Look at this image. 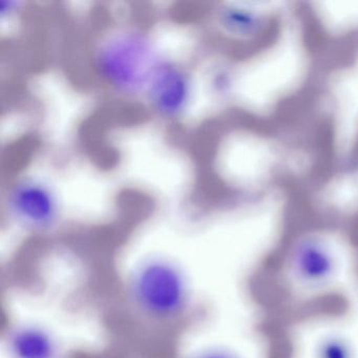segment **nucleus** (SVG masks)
<instances>
[{"label": "nucleus", "mask_w": 358, "mask_h": 358, "mask_svg": "<svg viewBox=\"0 0 358 358\" xmlns=\"http://www.w3.org/2000/svg\"><path fill=\"white\" fill-rule=\"evenodd\" d=\"M192 81L187 70L177 62L163 58L152 73L143 100L159 118H180L189 106Z\"/></svg>", "instance_id": "4"}, {"label": "nucleus", "mask_w": 358, "mask_h": 358, "mask_svg": "<svg viewBox=\"0 0 358 358\" xmlns=\"http://www.w3.org/2000/svg\"><path fill=\"white\" fill-rule=\"evenodd\" d=\"M162 59L145 32L121 29L100 41L94 54V68L114 93L143 98L148 81Z\"/></svg>", "instance_id": "2"}, {"label": "nucleus", "mask_w": 358, "mask_h": 358, "mask_svg": "<svg viewBox=\"0 0 358 358\" xmlns=\"http://www.w3.org/2000/svg\"><path fill=\"white\" fill-rule=\"evenodd\" d=\"M125 290L135 311L155 324L177 322L192 301L187 273L167 255H146L138 261L127 274Z\"/></svg>", "instance_id": "1"}, {"label": "nucleus", "mask_w": 358, "mask_h": 358, "mask_svg": "<svg viewBox=\"0 0 358 358\" xmlns=\"http://www.w3.org/2000/svg\"><path fill=\"white\" fill-rule=\"evenodd\" d=\"M3 202L10 219L33 234H49L62 219V207L53 188L32 176L12 181Z\"/></svg>", "instance_id": "3"}, {"label": "nucleus", "mask_w": 358, "mask_h": 358, "mask_svg": "<svg viewBox=\"0 0 358 358\" xmlns=\"http://www.w3.org/2000/svg\"><path fill=\"white\" fill-rule=\"evenodd\" d=\"M215 17L222 32L234 38H250L263 27V15L259 12L241 6L222 8Z\"/></svg>", "instance_id": "7"}, {"label": "nucleus", "mask_w": 358, "mask_h": 358, "mask_svg": "<svg viewBox=\"0 0 358 358\" xmlns=\"http://www.w3.org/2000/svg\"><path fill=\"white\" fill-rule=\"evenodd\" d=\"M184 358H243L234 350L228 349L219 345L202 348L194 350L192 353L187 354Z\"/></svg>", "instance_id": "9"}, {"label": "nucleus", "mask_w": 358, "mask_h": 358, "mask_svg": "<svg viewBox=\"0 0 358 358\" xmlns=\"http://www.w3.org/2000/svg\"><path fill=\"white\" fill-rule=\"evenodd\" d=\"M314 358H356L352 343L341 335H327L314 350Z\"/></svg>", "instance_id": "8"}, {"label": "nucleus", "mask_w": 358, "mask_h": 358, "mask_svg": "<svg viewBox=\"0 0 358 358\" xmlns=\"http://www.w3.org/2000/svg\"><path fill=\"white\" fill-rule=\"evenodd\" d=\"M10 358H59L60 345L53 332L36 322H18L5 336Z\"/></svg>", "instance_id": "6"}, {"label": "nucleus", "mask_w": 358, "mask_h": 358, "mask_svg": "<svg viewBox=\"0 0 358 358\" xmlns=\"http://www.w3.org/2000/svg\"><path fill=\"white\" fill-rule=\"evenodd\" d=\"M287 267L291 278L305 288H320L337 273L336 253L328 241L316 234L299 236L289 247Z\"/></svg>", "instance_id": "5"}]
</instances>
